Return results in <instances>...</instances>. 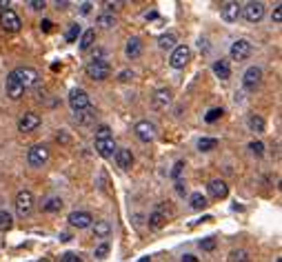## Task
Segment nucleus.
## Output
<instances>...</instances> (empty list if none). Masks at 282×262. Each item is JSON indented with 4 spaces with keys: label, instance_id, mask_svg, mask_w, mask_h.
<instances>
[{
    "label": "nucleus",
    "instance_id": "412c9836",
    "mask_svg": "<svg viewBox=\"0 0 282 262\" xmlns=\"http://www.w3.org/2000/svg\"><path fill=\"white\" fill-rule=\"evenodd\" d=\"M94 42H96V29H87V32H82L80 34V51H89L91 47H94Z\"/></svg>",
    "mask_w": 282,
    "mask_h": 262
},
{
    "label": "nucleus",
    "instance_id": "3c124183",
    "mask_svg": "<svg viewBox=\"0 0 282 262\" xmlns=\"http://www.w3.org/2000/svg\"><path fill=\"white\" fill-rule=\"evenodd\" d=\"M0 7H5V9H9V0H0Z\"/></svg>",
    "mask_w": 282,
    "mask_h": 262
},
{
    "label": "nucleus",
    "instance_id": "603ef678",
    "mask_svg": "<svg viewBox=\"0 0 282 262\" xmlns=\"http://www.w3.org/2000/svg\"><path fill=\"white\" fill-rule=\"evenodd\" d=\"M158 14H156V11H147V14H145V18H156Z\"/></svg>",
    "mask_w": 282,
    "mask_h": 262
},
{
    "label": "nucleus",
    "instance_id": "a878e982",
    "mask_svg": "<svg viewBox=\"0 0 282 262\" xmlns=\"http://www.w3.org/2000/svg\"><path fill=\"white\" fill-rule=\"evenodd\" d=\"M158 45H160V49H176V36L162 34L160 38H158Z\"/></svg>",
    "mask_w": 282,
    "mask_h": 262
},
{
    "label": "nucleus",
    "instance_id": "cd10ccee",
    "mask_svg": "<svg viewBox=\"0 0 282 262\" xmlns=\"http://www.w3.org/2000/svg\"><path fill=\"white\" fill-rule=\"evenodd\" d=\"M42 209H45L47 213H56V211L63 209V200H60V198H49L47 202L42 205Z\"/></svg>",
    "mask_w": 282,
    "mask_h": 262
},
{
    "label": "nucleus",
    "instance_id": "4468645a",
    "mask_svg": "<svg viewBox=\"0 0 282 262\" xmlns=\"http://www.w3.org/2000/svg\"><path fill=\"white\" fill-rule=\"evenodd\" d=\"M136 136H138V140H143V142H151V140L156 138V125L149 123V120H140L136 125Z\"/></svg>",
    "mask_w": 282,
    "mask_h": 262
},
{
    "label": "nucleus",
    "instance_id": "f257e3e1",
    "mask_svg": "<svg viewBox=\"0 0 282 262\" xmlns=\"http://www.w3.org/2000/svg\"><path fill=\"white\" fill-rule=\"evenodd\" d=\"M87 76L91 80H107L109 76H111V65L107 63V60H100V58H94L91 63L87 65Z\"/></svg>",
    "mask_w": 282,
    "mask_h": 262
},
{
    "label": "nucleus",
    "instance_id": "4c0bfd02",
    "mask_svg": "<svg viewBox=\"0 0 282 262\" xmlns=\"http://www.w3.org/2000/svg\"><path fill=\"white\" fill-rule=\"evenodd\" d=\"M200 249H205V251H213V249H216V240H213V238L200 240Z\"/></svg>",
    "mask_w": 282,
    "mask_h": 262
},
{
    "label": "nucleus",
    "instance_id": "dca6fc26",
    "mask_svg": "<svg viewBox=\"0 0 282 262\" xmlns=\"http://www.w3.org/2000/svg\"><path fill=\"white\" fill-rule=\"evenodd\" d=\"M24 94V89L20 87V82L16 80V76H14V71H11V74L7 76V96L11 100H18L20 98V96Z\"/></svg>",
    "mask_w": 282,
    "mask_h": 262
},
{
    "label": "nucleus",
    "instance_id": "a18cd8bd",
    "mask_svg": "<svg viewBox=\"0 0 282 262\" xmlns=\"http://www.w3.org/2000/svg\"><path fill=\"white\" fill-rule=\"evenodd\" d=\"M51 27H53L51 20H42V22H40V29H42V32H51Z\"/></svg>",
    "mask_w": 282,
    "mask_h": 262
},
{
    "label": "nucleus",
    "instance_id": "f3484780",
    "mask_svg": "<svg viewBox=\"0 0 282 262\" xmlns=\"http://www.w3.org/2000/svg\"><path fill=\"white\" fill-rule=\"evenodd\" d=\"M96 151L100 154L102 158H111L114 151H116V142L114 138H107V140H96Z\"/></svg>",
    "mask_w": 282,
    "mask_h": 262
},
{
    "label": "nucleus",
    "instance_id": "f03ea898",
    "mask_svg": "<svg viewBox=\"0 0 282 262\" xmlns=\"http://www.w3.org/2000/svg\"><path fill=\"white\" fill-rule=\"evenodd\" d=\"M69 107L76 113H82V111H87V109H91V98L87 96V91L84 89H71L69 91Z\"/></svg>",
    "mask_w": 282,
    "mask_h": 262
},
{
    "label": "nucleus",
    "instance_id": "5701e85b",
    "mask_svg": "<svg viewBox=\"0 0 282 262\" xmlns=\"http://www.w3.org/2000/svg\"><path fill=\"white\" fill-rule=\"evenodd\" d=\"M164 222H167V216H164L162 211H153L149 216V227L151 229H162Z\"/></svg>",
    "mask_w": 282,
    "mask_h": 262
},
{
    "label": "nucleus",
    "instance_id": "0eeeda50",
    "mask_svg": "<svg viewBox=\"0 0 282 262\" xmlns=\"http://www.w3.org/2000/svg\"><path fill=\"white\" fill-rule=\"evenodd\" d=\"M47 160H49V149L45 144H34V147L27 151V162L32 164V167H42Z\"/></svg>",
    "mask_w": 282,
    "mask_h": 262
},
{
    "label": "nucleus",
    "instance_id": "72a5a7b5",
    "mask_svg": "<svg viewBox=\"0 0 282 262\" xmlns=\"http://www.w3.org/2000/svg\"><path fill=\"white\" fill-rule=\"evenodd\" d=\"M107 138H114L111 136V129H109L107 125H100L96 129V140H107Z\"/></svg>",
    "mask_w": 282,
    "mask_h": 262
},
{
    "label": "nucleus",
    "instance_id": "2eb2a0df",
    "mask_svg": "<svg viewBox=\"0 0 282 262\" xmlns=\"http://www.w3.org/2000/svg\"><path fill=\"white\" fill-rule=\"evenodd\" d=\"M207 189H209V196H211V198H216V200L227 198V193H229V187H227V182H224V180H211Z\"/></svg>",
    "mask_w": 282,
    "mask_h": 262
},
{
    "label": "nucleus",
    "instance_id": "58836bf2",
    "mask_svg": "<svg viewBox=\"0 0 282 262\" xmlns=\"http://www.w3.org/2000/svg\"><path fill=\"white\" fill-rule=\"evenodd\" d=\"M91 115H94V109H87V111H82V113H76V118L80 120L82 125H87L89 120H91Z\"/></svg>",
    "mask_w": 282,
    "mask_h": 262
},
{
    "label": "nucleus",
    "instance_id": "2f4dec72",
    "mask_svg": "<svg viewBox=\"0 0 282 262\" xmlns=\"http://www.w3.org/2000/svg\"><path fill=\"white\" fill-rule=\"evenodd\" d=\"M222 107H213V109H209V111H207V115H205V120H207V123H216V120H220V118H222Z\"/></svg>",
    "mask_w": 282,
    "mask_h": 262
},
{
    "label": "nucleus",
    "instance_id": "5fc2aeb1",
    "mask_svg": "<svg viewBox=\"0 0 282 262\" xmlns=\"http://www.w3.org/2000/svg\"><path fill=\"white\" fill-rule=\"evenodd\" d=\"M275 262H282V258H278V260H275Z\"/></svg>",
    "mask_w": 282,
    "mask_h": 262
},
{
    "label": "nucleus",
    "instance_id": "6e6552de",
    "mask_svg": "<svg viewBox=\"0 0 282 262\" xmlns=\"http://www.w3.org/2000/svg\"><path fill=\"white\" fill-rule=\"evenodd\" d=\"M260 80H262V69H260V67H249V69L244 71V76H242V84H244V89H249V91L258 89Z\"/></svg>",
    "mask_w": 282,
    "mask_h": 262
},
{
    "label": "nucleus",
    "instance_id": "6ab92c4d",
    "mask_svg": "<svg viewBox=\"0 0 282 262\" xmlns=\"http://www.w3.org/2000/svg\"><path fill=\"white\" fill-rule=\"evenodd\" d=\"M171 102V91L169 89H158L153 94V107L156 109H164Z\"/></svg>",
    "mask_w": 282,
    "mask_h": 262
},
{
    "label": "nucleus",
    "instance_id": "39448f33",
    "mask_svg": "<svg viewBox=\"0 0 282 262\" xmlns=\"http://www.w3.org/2000/svg\"><path fill=\"white\" fill-rule=\"evenodd\" d=\"M14 76L16 80L20 82V87L27 91L29 87H34L36 80H38V71L32 69V67H20V69H14Z\"/></svg>",
    "mask_w": 282,
    "mask_h": 262
},
{
    "label": "nucleus",
    "instance_id": "c85d7f7f",
    "mask_svg": "<svg viewBox=\"0 0 282 262\" xmlns=\"http://www.w3.org/2000/svg\"><path fill=\"white\" fill-rule=\"evenodd\" d=\"M11 222H14L11 213L5 211V209H0V231H9L11 229Z\"/></svg>",
    "mask_w": 282,
    "mask_h": 262
},
{
    "label": "nucleus",
    "instance_id": "bb28decb",
    "mask_svg": "<svg viewBox=\"0 0 282 262\" xmlns=\"http://www.w3.org/2000/svg\"><path fill=\"white\" fill-rule=\"evenodd\" d=\"M218 147V140L216 138H200L198 140V149L202 151V154H207V151H213Z\"/></svg>",
    "mask_w": 282,
    "mask_h": 262
},
{
    "label": "nucleus",
    "instance_id": "9b49d317",
    "mask_svg": "<svg viewBox=\"0 0 282 262\" xmlns=\"http://www.w3.org/2000/svg\"><path fill=\"white\" fill-rule=\"evenodd\" d=\"M251 49H253V47H251V42L240 38V40H236L234 45H231V51L229 53H231V58H234V60H247L251 56Z\"/></svg>",
    "mask_w": 282,
    "mask_h": 262
},
{
    "label": "nucleus",
    "instance_id": "393cba45",
    "mask_svg": "<svg viewBox=\"0 0 282 262\" xmlns=\"http://www.w3.org/2000/svg\"><path fill=\"white\" fill-rule=\"evenodd\" d=\"M109 234H111V224H109L107 220H100V222L94 224V236H98V238H107Z\"/></svg>",
    "mask_w": 282,
    "mask_h": 262
},
{
    "label": "nucleus",
    "instance_id": "20e7f679",
    "mask_svg": "<svg viewBox=\"0 0 282 262\" xmlns=\"http://www.w3.org/2000/svg\"><path fill=\"white\" fill-rule=\"evenodd\" d=\"M0 27H3L5 32L16 34V32H20L22 20H20V16H18L14 9H3V14H0Z\"/></svg>",
    "mask_w": 282,
    "mask_h": 262
},
{
    "label": "nucleus",
    "instance_id": "423d86ee",
    "mask_svg": "<svg viewBox=\"0 0 282 262\" xmlns=\"http://www.w3.org/2000/svg\"><path fill=\"white\" fill-rule=\"evenodd\" d=\"M189 60H191V49H189L187 45H180V47H176L174 53H171V67L174 69H185V67L189 65Z\"/></svg>",
    "mask_w": 282,
    "mask_h": 262
},
{
    "label": "nucleus",
    "instance_id": "37998d69",
    "mask_svg": "<svg viewBox=\"0 0 282 262\" xmlns=\"http://www.w3.org/2000/svg\"><path fill=\"white\" fill-rule=\"evenodd\" d=\"M29 7L36 9V11H40V9H45V0H29Z\"/></svg>",
    "mask_w": 282,
    "mask_h": 262
},
{
    "label": "nucleus",
    "instance_id": "9d476101",
    "mask_svg": "<svg viewBox=\"0 0 282 262\" xmlns=\"http://www.w3.org/2000/svg\"><path fill=\"white\" fill-rule=\"evenodd\" d=\"M240 14H242V7L238 3H234V0L220 5V16H222L224 22H236L240 18Z\"/></svg>",
    "mask_w": 282,
    "mask_h": 262
},
{
    "label": "nucleus",
    "instance_id": "aec40b11",
    "mask_svg": "<svg viewBox=\"0 0 282 262\" xmlns=\"http://www.w3.org/2000/svg\"><path fill=\"white\" fill-rule=\"evenodd\" d=\"M213 74H216L220 80H229V76H231V67H229V63H227V60H216V63H213Z\"/></svg>",
    "mask_w": 282,
    "mask_h": 262
},
{
    "label": "nucleus",
    "instance_id": "ea45409f",
    "mask_svg": "<svg viewBox=\"0 0 282 262\" xmlns=\"http://www.w3.org/2000/svg\"><path fill=\"white\" fill-rule=\"evenodd\" d=\"M182 169H185V162H182V160H178V162L174 164V171H171V176H174V178L178 180V178L182 176Z\"/></svg>",
    "mask_w": 282,
    "mask_h": 262
},
{
    "label": "nucleus",
    "instance_id": "7c9ffc66",
    "mask_svg": "<svg viewBox=\"0 0 282 262\" xmlns=\"http://www.w3.org/2000/svg\"><path fill=\"white\" fill-rule=\"evenodd\" d=\"M80 34H82V29L78 25H69V29H67V34H65V40L67 42H76L78 38H80Z\"/></svg>",
    "mask_w": 282,
    "mask_h": 262
},
{
    "label": "nucleus",
    "instance_id": "c03bdc74",
    "mask_svg": "<svg viewBox=\"0 0 282 262\" xmlns=\"http://www.w3.org/2000/svg\"><path fill=\"white\" fill-rule=\"evenodd\" d=\"M105 7H107L109 11H116V9H120V7H122V3H111V0H107Z\"/></svg>",
    "mask_w": 282,
    "mask_h": 262
},
{
    "label": "nucleus",
    "instance_id": "7ed1b4c3",
    "mask_svg": "<svg viewBox=\"0 0 282 262\" xmlns=\"http://www.w3.org/2000/svg\"><path fill=\"white\" fill-rule=\"evenodd\" d=\"M32 211H34V193L29 191V189H22V191H18V196H16V213L20 218H24Z\"/></svg>",
    "mask_w": 282,
    "mask_h": 262
},
{
    "label": "nucleus",
    "instance_id": "a19ab883",
    "mask_svg": "<svg viewBox=\"0 0 282 262\" xmlns=\"http://www.w3.org/2000/svg\"><path fill=\"white\" fill-rule=\"evenodd\" d=\"M60 262H82V258H80V255H78V253H65L63 255V258H60Z\"/></svg>",
    "mask_w": 282,
    "mask_h": 262
},
{
    "label": "nucleus",
    "instance_id": "c756f323",
    "mask_svg": "<svg viewBox=\"0 0 282 262\" xmlns=\"http://www.w3.org/2000/svg\"><path fill=\"white\" fill-rule=\"evenodd\" d=\"M207 207V198L202 196V193H193L191 196V209L193 211H202Z\"/></svg>",
    "mask_w": 282,
    "mask_h": 262
},
{
    "label": "nucleus",
    "instance_id": "864d4df0",
    "mask_svg": "<svg viewBox=\"0 0 282 262\" xmlns=\"http://www.w3.org/2000/svg\"><path fill=\"white\" fill-rule=\"evenodd\" d=\"M140 262H151V258H143V260H140Z\"/></svg>",
    "mask_w": 282,
    "mask_h": 262
},
{
    "label": "nucleus",
    "instance_id": "f704fd0d",
    "mask_svg": "<svg viewBox=\"0 0 282 262\" xmlns=\"http://www.w3.org/2000/svg\"><path fill=\"white\" fill-rule=\"evenodd\" d=\"M107 253H109V242H100V245L96 247V251H94V255H96L98 260L107 258Z\"/></svg>",
    "mask_w": 282,
    "mask_h": 262
},
{
    "label": "nucleus",
    "instance_id": "49530a36",
    "mask_svg": "<svg viewBox=\"0 0 282 262\" xmlns=\"http://www.w3.org/2000/svg\"><path fill=\"white\" fill-rule=\"evenodd\" d=\"M89 11H91V3H82V5H80V14H82V16H87Z\"/></svg>",
    "mask_w": 282,
    "mask_h": 262
},
{
    "label": "nucleus",
    "instance_id": "a211bd4d",
    "mask_svg": "<svg viewBox=\"0 0 282 262\" xmlns=\"http://www.w3.org/2000/svg\"><path fill=\"white\" fill-rule=\"evenodd\" d=\"M116 162H118V167H120V169L129 171L131 164H133V156H131V151H129V149H120V151H116Z\"/></svg>",
    "mask_w": 282,
    "mask_h": 262
},
{
    "label": "nucleus",
    "instance_id": "09e8293b",
    "mask_svg": "<svg viewBox=\"0 0 282 262\" xmlns=\"http://www.w3.org/2000/svg\"><path fill=\"white\" fill-rule=\"evenodd\" d=\"M129 78H133V74H131V71H122V74H120V80H122V82H127V80H129Z\"/></svg>",
    "mask_w": 282,
    "mask_h": 262
},
{
    "label": "nucleus",
    "instance_id": "1a4fd4ad",
    "mask_svg": "<svg viewBox=\"0 0 282 262\" xmlns=\"http://www.w3.org/2000/svg\"><path fill=\"white\" fill-rule=\"evenodd\" d=\"M38 127H40V115L34 111L20 115V120H18V131L20 133H32L34 129H38Z\"/></svg>",
    "mask_w": 282,
    "mask_h": 262
},
{
    "label": "nucleus",
    "instance_id": "b1692460",
    "mask_svg": "<svg viewBox=\"0 0 282 262\" xmlns=\"http://www.w3.org/2000/svg\"><path fill=\"white\" fill-rule=\"evenodd\" d=\"M249 129L253 133H262L265 131V120H262V115H249Z\"/></svg>",
    "mask_w": 282,
    "mask_h": 262
},
{
    "label": "nucleus",
    "instance_id": "de8ad7c7",
    "mask_svg": "<svg viewBox=\"0 0 282 262\" xmlns=\"http://www.w3.org/2000/svg\"><path fill=\"white\" fill-rule=\"evenodd\" d=\"M176 191L180 193V196H185V193H187V187L182 185V182H178V185H176Z\"/></svg>",
    "mask_w": 282,
    "mask_h": 262
},
{
    "label": "nucleus",
    "instance_id": "ddd939ff",
    "mask_svg": "<svg viewBox=\"0 0 282 262\" xmlns=\"http://www.w3.org/2000/svg\"><path fill=\"white\" fill-rule=\"evenodd\" d=\"M67 222L76 229H87V227H91L94 218H91V213H87V211H71L69 218H67Z\"/></svg>",
    "mask_w": 282,
    "mask_h": 262
},
{
    "label": "nucleus",
    "instance_id": "e433bc0d",
    "mask_svg": "<svg viewBox=\"0 0 282 262\" xmlns=\"http://www.w3.org/2000/svg\"><path fill=\"white\" fill-rule=\"evenodd\" d=\"M249 149L253 151L256 156H262V154H265V144H262L260 140H251V142H249Z\"/></svg>",
    "mask_w": 282,
    "mask_h": 262
},
{
    "label": "nucleus",
    "instance_id": "f8f14e48",
    "mask_svg": "<svg viewBox=\"0 0 282 262\" xmlns=\"http://www.w3.org/2000/svg\"><path fill=\"white\" fill-rule=\"evenodd\" d=\"M242 16L247 18L249 22H260L262 16H265V5L262 3H247L242 7Z\"/></svg>",
    "mask_w": 282,
    "mask_h": 262
},
{
    "label": "nucleus",
    "instance_id": "c9c22d12",
    "mask_svg": "<svg viewBox=\"0 0 282 262\" xmlns=\"http://www.w3.org/2000/svg\"><path fill=\"white\" fill-rule=\"evenodd\" d=\"M229 262H249V253L247 251H231Z\"/></svg>",
    "mask_w": 282,
    "mask_h": 262
},
{
    "label": "nucleus",
    "instance_id": "8fccbe9b",
    "mask_svg": "<svg viewBox=\"0 0 282 262\" xmlns=\"http://www.w3.org/2000/svg\"><path fill=\"white\" fill-rule=\"evenodd\" d=\"M182 262H200V260L195 258V255H185V258H182Z\"/></svg>",
    "mask_w": 282,
    "mask_h": 262
},
{
    "label": "nucleus",
    "instance_id": "79ce46f5",
    "mask_svg": "<svg viewBox=\"0 0 282 262\" xmlns=\"http://www.w3.org/2000/svg\"><path fill=\"white\" fill-rule=\"evenodd\" d=\"M273 22H275V25H280V22H282V5L278 3V5H275V9H273Z\"/></svg>",
    "mask_w": 282,
    "mask_h": 262
},
{
    "label": "nucleus",
    "instance_id": "473e14b6",
    "mask_svg": "<svg viewBox=\"0 0 282 262\" xmlns=\"http://www.w3.org/2000/svg\"><path fill=\"white\" fill-rule=\"evenodd\" d=\"M98 25L105 27V29L116 27V18H114V14H102L100 18H98Z\"/></svg>",
    "mask_w": 282,
    "mask_h": 262
},
{
    "label": "nucleus",
    "instance_id": "4be33fe9",
    "mask_svg": "<svg viewBox=\"0 0 282 262\" xmlns=\"http://www.w3.org/2000/svg\"><path fill=\"white\" fill-rule=\"evenodd\" d=\"M140 53H143V42H140V38H129V42H127V56L138 58Z\"/></svg>",
    "mask_w": 282,
    "mask_h": 262
}]
</instances>
